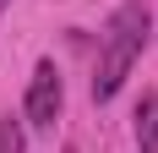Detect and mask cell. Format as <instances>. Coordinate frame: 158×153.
I'll return each mask as SVG.
<instances>
[{"instance_id":"6da1fadb","label":"cell","mask_w":158,"mask_h":153,"mask_svg":"<svg viewBox=\"0 0 158 153\" xmlns=\"http://www.w3.org/2000/svg\"><path fill=\"white\" fill-rule=\"evenodd\" d=\"M147 6L142 0H126L120 11L109 16V28H104V49H98V76H93V98H114V93L126 88L131 66L142 60V44H147Z\"/></svg>"},{"instance_id":"7a4b0ae2","label":"cell","mask_w":158,"mask_h":153,"mask_svg":"<svg viewBox=\"0 0 158 153\" xmlns=\"http://www.w3.org/2000/svg\"><path fill=\"white\" fill-rule=\"evenodd\" d=\"M60 104H65L60 71H55V60H38L33 66V82H27V126H55L60 120Z\"/></svg>"},{"instance_id":"3957f363","label":"cell","mask_w":158,"mask_h":153,"mask_svg":"<svg viewBox=\"0 0 158 153\" xmlns=\"http://www.w3.org/2000/svg\"><path fill=\"white\" fill-rule=\"evenodd\" d=\"M136 148H142V153H158V88L136 104Z\"/></svg>"},{"instance_id":"277c9868","label":"cell","mask_w":158,"mask_h":153,"mask_svg":"<svg viewBox=\"0 0 158 153\" xmlns=\"http://www.w3.org/2000/svg\"><path fill=\"white\" fill-rule=\"evenodd\" d=\"M22 148H27V131H22L16 115H6L0 120V153H22Z\"/></svg>"},{"instance_id":"5b68a950","label":"cell","mask_w":158,"mask_h":153,"mask_svg":"<svg viewBox=\"0 0 158 153\" xmlns=\"http://www.w3.org/2000/svg\"><path fill=\"white\" fill-rule=\"evenodd\" d=\"M65 153H77V148H65Z\"/></svg>"},{"instance_id":"8992f818","label":"cell","mask_w":158,"mask_h":153,"mask_svg":"<svg viewBox=\"0 0 158 153\" xmlns=\"http://www.w3.org/2000/svg\"><path fill=\"white\" fill-rule=\"evenodd\" d=\"M0 6H6V0H0Z\"/></svg>"}]
</instances>
